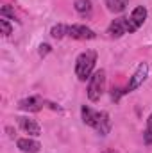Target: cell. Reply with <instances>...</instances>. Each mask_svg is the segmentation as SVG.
Here are the masks:
<instances>
[{
	"mask_svg": "<svg viewBox=\"0 0 152 153\" xmlns=\"http://www.w3.org/2000/svg\"><path fill=\"white\" fill-rule=\"evenodd\" d=\"M50 52H52V46H50L48 43H41V45H39V55H41V57H47Z\"/></svg>",
	"mask_w": 152,
	"mask_h": 153,
	"instance_id": "cell-17",
	"label": "cell"
},
{
	"mask_svg": "<svg viewBox=\"0 0 152 153\" xmlns=\"http://www.w3.org/2000/svg\"><path fill=\"white\" fill-rule=\"evenodd\" d=\"M95 62H97V52L95 50H86L82 53H79L75 61V75L81 82L90 80V76L95 71Z\"/></svg>",
	"mask_w": 152,
	"mask_h": 153,
	"instance_id": "cell-2",
	"label": "cell"
},
{
	"mask_svg": "<svg viewBox=\"0 0 152 153\" xmlns=\"http://www.w3.org/2000/svg\"><path fill=\"white\" fill-rule=\"evenodd\" d=\"M122 94H127V93H125V87H123V89H122V87H113V89H111V100H113V102H118V100L122 98Z\"/></svg>",
	"mask_w": 152,
	"mask_h": 153,
	"instance_id": "cell-16",
	"label": "cell"
},
{
	"mask_svg": "<svg viewBox=\"0 0 152 153\" xmlns=\"http://www.w3.org/2000/svg\"><path fill=\"white\" fill-rule=\"evenodd\" d=\"M2 18H13L14 20V11H11L9 5H2Z\"/></svg>",
	"mask_w": 152,
	"mask_h": 153,
	"instance_id": "cell-18",
	"label": "cell"
},
{
	"mask_svg": "<svg viewBox=\"0 0 152 153\" xmlns=\"http://www.w3.org/2000/svg\"><path fill=\"white\" fill-rule=\"evenodd\" d=\"M66 36L72 39H79V41H90V39H95L97 38V34L90 29V27H86V25H66Z\"/></svg>",
	"mask_w": 152,
	"mask_h": 153,
	"instance_id": "cell-6",
	"label": "cell"
},
{
	"mask_svg": "<svg viewBox=\"0 0 152 153\" xmlns=\"http://www.w3.org/2000/svg\"><path fill=\"white\" fill-rule=\"evenodd\" d=\"M106 91V71L97 70L93 75L90 76L88 82V100L90 102H99Z\"/></svg>",
	"mask_w": 152,
	"mask_h": 153,
	"instance_id": "cell-3",
	"label": "cell"
},
{
	"mask_svg": "<svg viewBox=\"0 0 152 153\" xmlns=\"http://www.w3.org/2000/svg\"><path fill=\"white\" fill-rule=\"evenodd\" d=\"M129 30H127V18H123V16H120V18H114L113 22L109 23V27H108V34H109V38H122V36H125Z\"/></svg>",
	"mask_w": 152,
	"mask_h": 153,
	"instance_id": "cell-8",
	"label": "cell"
},
{
	"mask_svg": "<svg viewBox=\"0 0 152 153\" xmlns=\"http://www.w3.org/2000/svg\"><path fill=\"white\" fill-rule=\"evenodd\" d=\"M127 4H129V0H106L108 9H109L111 13H114V14L122 13V11L127 7Z\"/></svg>",
	"mask_w": 152,
	"mask_h": 153,
	"instance_id": "cell-11",
	"label": "cell"
},
{
	"mask_svg": "<svg viewBox=\"0 0 152 153\" xmlns=\"http://www.w3.org/2000/svg\"><path fill=\"white\" fill-rule=\"evenodd\" d=\"M143 143H145L147 146L152 144V114L149 116V119H147V126H145V132H143Z\"/></svg>",
	"mask_w": 152,
	"mask_h": 153,
	"instance_id": "cell-14",
	"label": "cell"
},
{
	"mask_svg": "<svg viewBox=\"0 0 152 153\" xmlns=\"http://www.w3.org/2000/svg\"><path fill=\"white\" fill-rule=\"evenodd\" d=\"M81 116H82L84 125L91 126L99 135H108L109 134L111 119H109V114L106 111H95L88 105H82L81 107Z\"/></svg>",
	"mask_w": 152,
	"mask_h": 153,
	"instance_id": "cell-1",
	"label": "cell"
},
{
	"mask_svg": "<svg viewBox=\"0 0 152 153\" xmlns=\"http://www.w3.org/2000/svg\"><path fill=\"white\" fill-rule=\"evenodd\" d=\"M45 105H47V102L41 96H29V98H23L18 102V107L25 112H39Z\"/></svg>",
	"mask_w": 152,
	"mask_h": 153,
	"instance_id": "cell-7",
	"label": "cell"
},
{
	"mask_svg": "<svg viewBox=\"0 0 152 153\" xmlns=\"http://www.w3.org/2000/svg\"><path fill=\"white\" fill-rule=\"evenodd\" d=\"M50 36L54 39H63L66 36V25H63V23H57V25H54L52 29H50Z\"/></svg>",
	"mask_w": 152,
	"mask_h": 153,
	"instance_id": "cell-13",
	"label": "cell"
},
{
	"mask_svg": "<svg viewBox=\"0 0 152 153\" xmlns=\"http://www.w3.org/2000/svg\"><path fill=\"white\" fill-rule=\"evenodd\" d=\"M16 146L22 153H38L41 150V144L34 139H29V137H23V139H18L16 141Z\"/></svg>",
	"mask_w": 152,
	"mask_h": 153,
	"instance_id": "cell-10",
	"label": "cell"
},
{
	"mask_svg": "<svg viewBox=\"0 0 152 153\" xmlns=\"http://www.w3.org/2000/svg\"><path fill=\"white\" fill-rule=\"evenodd\" d=\"M16 121H18V126H20V128H22L25 134H29V135H34V137L41 135V126H39L34 119H31V117H25V116H18V117H16Z\"/></svg>",
	"mask_w": 152,
	"mask_h": 153,
	"instance_id": "cell-9",
	"label": "cell"
},
{
	"mask_svg": "<svg viewBox=\"0 0 152 153\" xmlns=\"http://www.w3.org/2000/svg\"><path fill=\"white\" fill-rule=\"evenodd\" d=\"M74 5H75V11L81 16H88L91 13V2L90 0H74Z\"/></svg>",
	"mask_w": 152,
	"mask_h": 153,
	"instance_id": "cell-12",
	"label": "cell"
},
{
	"mask_svg": "<svg viewBox=\"0 0 152 153\" xmlns=\"http://www.w3.org/2000/svg\"><path fill=\"white\" fill-rule=\"evenodd\" d=\"M147 76H149V64H147V62H140L138 68H136V71L132 73V76L129 78V82H127V85H125V93L136 91V89L147 80Z\"/></svg>",
	"mask_w": 152,
	"mask_h": 153,
	"instance_id": "cell-4",
	"label": "cell"
},
{
	"mask_svg": "<svg viewBox=\"0 0 152 153\" xmlns=\"http://www.w3.org/2000/svg\"><path fill=\"white\" fill-rule=\"evenodd\" d=\"M145 20H147V9H145L143 5L134 7L132 13H131L129 18H127V30H129V34L136 32V30L145 23Z\"/></svg>",
	"mask_w": 152,
	"mask_h": 153,
	"instance_id": "cell-5",
	"label": "cell"
},
{
	"mask_svg": "<svg viewBox=\"0 0 152 153\" xmlns=\"http://www.w3.org/2000/svg\"><path fill=\"white\" fill-rule=\"evenodd\" d=\"M104 153H116V152H114V150H106Z\"/></svg>",
	"mask_w": 152,
	"mask_h": 153,
	"instance_id": "cell-19",
	"label": "cell"
},
{
	"mask_svg": "<svg viewBox=\"0 0 152 153\" xmlns=\"http://www.w3.org/2000/svg\"><path fill=\"white\" fill-rule=\"evenodd\" d=\"M0 29H2V36H11V32H13V25L9 23V20L7 18H2L0 20Z\"/></svg>",
	"mask_w": 152,
	"mask_h": 153,
	"instance_id": "cell-15",
	"label": "cell"
}]
</instances>
